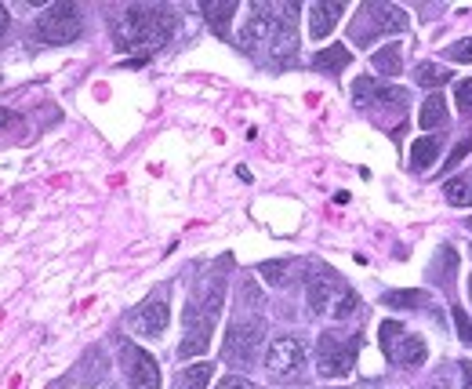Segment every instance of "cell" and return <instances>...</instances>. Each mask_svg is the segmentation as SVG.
I'll return each instance as SVG.
<instances>
[{
  "instance_id": "cell-1",
  "label": "cell",
  "mask_w": 472,
  "mask_h": 389,
  "mask_svg": "<svg viewBox=\"0 0 472 389\" xmlns=\"http://www.w3.org/2000/svg\"><path fill=\"white\" fill-rule=\"evenodd\" d=\"M222 302H226V288H222V284H211L200 299H193V302L186 306V335H182V343H179V357H182V361L208 353L211 335H215V321H219V313H222Z\"/></svg>"
},
{
  "instance_id": "cell-2",
  "label": "cell",
  "mask_w": 472,
  "mask_h": 389,
  "mask_svg": "<svg viewBox=\"0 0 472 389\" xmlns=\"http://www.w3.org/2000/svg\"><path fill=\"white\" fill-rule=\"evenodd\" d=\"M179 18L168 7H131L124 15V44L139 51H153L171 40Z\"/></svg>"
},
{
  "instance_id": "cell-3",
  "label": "cell",
  "mask_w": 472,
  "mask_h": 389,
  "mask_svg": "<svg viewBox=\"0 0 472 389\" xmlns=\"http://www.w3.org/2000/svg\"><path fill=\"white\" fill-rule=\"evenodd\" d=\"M262 343H265V321L262 317H240L230 324V332H226V343H222V357L230 361V364H251L254 361V353L262 350Z\"/></svg>"
},
{
  "instance_id": "cell-4",
  "label": "cell",
  "mask_w": 472,
  "mask_h": 389,
  "mask_svg": "<svg viewBox=\"0 0 472 389\" xmlns=\"http://www.w3.org/2000/svg\"><path fill=\"white\" fill-rule=\"evenodd\" d=\"M33 29H36V40H44V44H69V40L80 36L84 22H80L77 4L58 0V4H51L47 11H40V18H36Z\"/></svg>"
},
{
  "instance_id": "cell-5",
  "label": "cell",
  "mask_w": 472,
  "mask_h": 389,
  "mask_svg": "<svg viewBox=\"0 0 472 389\" xmlns=\"http://www.w3.org/2000/svg\"><path fill=\"white\" fill-rule=\"evenodd\" d=\"M360 335L353 339H338L334 332H323L320 335V350H316V368L323 379H345L356 364V350H360Z\"/></svg>"
},
{
  "instance_id": "cell-6",
  "label": "cell",
  "mask_w": 472,
  "mask_h": 389,
  "mask_svg": "<svg viewBox=\"0 0 472 389\" xmlns=\"http://www.w3.org/2000/svg\"><path fill=\"white\" fill-rule=\"evenodd\" d=\"M276 26H280V7H276V4L258 0V4H251V7H247L243 29H240V44H243L247 51H258L262 44H269V40H272Z\"/></svg>"
},
{
  "instance_id": "cell-7",
  "label": "cell",
  "mask_w": 472,
  "mask_h": 389,
  "mask_svg": "<svg viewBox=\"0 0 472 389\" xmlns=\"http://www.w3.org/2000/svg\"><path fill=\"white\" fill-rule=\"evenodd\" d=\"M168 321H171L168 288H160L157 295H149V299H146V302L128 317L131 332H135V335H142V339H160V335L168 332Z\"/></svg>"
},
{
  "instance_id": "cell-8",
  "label": "cell",
  "mask_w": 472,
  "mask_h": 389,
  "mask_svg": "<svg viewBox=\"0 0 472 389\" xmlns=\"http://www.w3.org/2000/svg\"><path fill=\"white\" fill-rule=\"evenodd\" d=\"M302 368H305V346H302V339H294V335L272 339V346L265 350V372L272 379H294Z\"/></svg>"
},
{
  "instance_id": "cell-9",
  "label": "cell",
  "mask_w": 472,
  "mask_h": 389,
  "mask_svg": "<svg viewBox=\"0 0 472 389\" xmlns=\"http://www.w3.org/2000/svg\"><path fill=\"white\" fill-rule=\"evenodd\" d=\"M120 368L131 389H160V364L135 343L120 346Z\"/></svg>"
},
{
  "instance_id": "cell-10",
  "label": "cell",
  "mask_w": 472,
  "mask_h": 389,
  "mask_svg": "<svg viewBox=\"0 0 472 389\" xmlns=\"http://www.w3.org/2000/svg\"><path fill=\"white\" fill-rule=\"evenodd\" d=\"M269 55L276 66H287L298 55V4H280V26L269 40Z\"/></svg>"
},
{
  "instance_id": "cell-11",
  "label": "cell",
  "mask_w": 472,
  "mask_h": 389,
  "mask_svg": "<svg viewBox=\"0 0 472 389\" xmlns=\"http://www.w3.org/2000/svg\"><path fill=\"white\" fill-rule=\"evenodd\" d=\"M353 102L356 106H407V91L404 87H382L375 77H356L353 84Z\"/></svg>"
},
{
  "instance_id": "cell-12",
  "label": "cell",
  "mask_w": 472,
  "mask_h": 389,
  "mask_svg": "<svg viewBox=\"0 0 472 389\" xmlns=\"http://www.w3.org/2000/svg\"><path fill=\"white\" fill-rule=\"evenodd\" d=\"M338 277L334 273H327V270H320L313 281H309V292H305V302H309V313H327L331 310V302H338Z\"/></svg>"
},
{
  "instance_id": "cell-13",
  "label": "cell",
  "mask_w": 472,
  "mask_h": 389,
  "mask_svg": "<svg viewBox=\"0 0 472 389\" xmlns=\"http://www.w3.org/2000/svg\"><path fill=\"white\" fill-rule=\"evenodd\" d=\"M342 15H345V4H342V0H316V4L309 7V36H313V40H323V36L338 26Z\"/></svg>"
},
{
  "instance_id": "cell-14",
  "label": "cell",
  "mask_w": 472,
  "mask_h": 389,
  "mask_svg": "<svg viewBox=\"0 0 472 389\" xmlns=\"http://www.w3.org/2000/svg\"><path fill=\"white\" fill-rule=\"evenodd\" d=\"M367 11L375 18L378 33H404L407 29V11L393 7V4H367Z\"/></svg>"
},
{
  "instance_id": "cell-15",
  "label": "cell",
  "mask_w": 472,
  "mask_h": 389,
  "mask_svg": "<svg viewBox=\"0 0 472 389\" xmlns=\"http://www.w3.org/2000/svg\"><path fill=\"white\" fill-rule=\"evenodd\" d=\"M440 138L436 135H422L415 146H411V168L415 171H422V168H433L436 164V157H440Z\"/></svg>"
},
{
  "instance_id": "cell-16",
  "label": "cell",
  "mask_w": 472,
  "mask_h": 389,
  "mask_svg": "<svg viewBox=\"0 0 472 389\" xmlns=\"http://www.w3.org/2000/svg\"><path fill=\"white\" fill-rule=\"evenodd\" d=\"M236 15V0H204V18L211 22L215 33H230V18Z\"/></svg>"
},
{
  "instance_id": "cell-17",
  "label": "cell",
  "mask_w": 472,
  "mask_h": 389,
  "mask_svg": "<svg viewBox=\"0 0 472 389\" xmlns=\"http://www.w3.org/2000/svg\"><path fill=\"white\" fill-rule=\"evenodd\" d=\"M211 375H215V364H193V368H182L175 375V386L171 389H208L211 386Z\"/></svg>"
},
{
  "instance_id": "cell-18",
  "label": "cell",
  "mask_w": 472,
  "mask_h": 389,
  "mask_svg": "<svg viewBox=\"0 0 472 389\" xmlns=\"http://www.w3.org/2000/svg\"><path fill=\"white\" fill-rule=\"evenodd\" d=\"M345 66H349V47L345 44H331L313 58V69H320V73H342Z\"/></svg>"
},
{
  "instance_id": "cell-19",
  "label": "cell",
  "mask_w": 472,
  "mask_h": 389,
  "mask_svg": "<svg viewBox=\"0 0 472 389\" xmlns=\"http://www.w3.org/2000/svg\"><path fill=\"white\" fill-rule=\"evenodd\" d=\"M349 36H353V44H360V47H371L382 33H378V26H375V18H371V11H367V4L360 7V15L353 18V29H349Z\"/></svg>"
},
{
  "instance_id": "cell-20",
  "label": "cell",
  "mask_w": 472,
  "mask_h": 389,
  "mask_svg": "<svg viewBox=\"0 0 472 389\" xmlns=\"http://www.w3.org/2000/svg\"><path fill=\"white\" fill-rule=\"evenodd\" d=\"M418 124H422V128H444V124H447V102H444V95L433 91V95L422 102Z\"/></svg>"
},
{
  "instance_id": "cell-21",
  "label": "cell",
  "mask_w": 472,
  "mask_h": 389,
  "mask_svg": "<svg viewBox=\"0 0 472 389\" xmlns=\"http://www.w3.org/2000/svg\"><path fill=\"white\" fill-rule=\"evenodd\" d=\"M371 62H375V69H378V73H385V77H396V73L404 69V55H400V44H385V47H378Z\"/></svg>"
},
{
  "instance_id": "cell-22",
  "label": "cell",
  "mask_w": 472,
  "mask_h": 389,
  "mask_svg": "<svg viewBox=\"0 0 472 389\" xmlns=\"http://www.w3.org/2000/svg\"><path fill=\"white\" fill-rule=\"evenodd\" d=\"M415 80H418V87H444L451 80V69L440 66V62H422L415 69Z\"/></svg>"
},
{
  "instance_id": "cell-23",
  "label": "cell",
  "mask_w": 472,
  "mask_h": 389,
  "mask_svg": "<svg viewBox=\"0 0 472 389\" xmlns=\"http://www.w3.org/2000/svg\"><path fill=\"white\" fill-rule=\"evenodd\" d=\"M393 361H400V364H407V368L422 364V361H426V339H418V335H407V339L396 346Z\"/></svg>"
},
{
  "instance_id": "cell-24",
  "label": "cell",
  "mask_w": 472,
  "mask_h": 389,
  "mask_svg": "<svg viewBox=\"0 0 472 389\" xmlns=\"http://www.w3.org/2000/svg\"><path fill=\"white\" fill-rule=\"evenodd\" d=\"M444 193H447V200H451L455 208H469L472 204V171L455 175V179L444 186Z\"/></svg>"
},
{
  "instance_id": "cell-25",
  "label": "cell",
  "mask_w": 472,
  "mask_h": 389,
  "mask_svg": "<svg viewBox=\"0 0 472 389\" xmlns=\"http://www.w3.org/2000/svg\"><path fill=\"white\" fill-rule=\"evenodd\" d=\"M382 302H385L389 310H418V306L426 302V295H422V292H389Z\"/></svg>"
},
{
  "instance_id": "cell-26",
  "label": "cell",
  "mask_w": 472,
  "mask_h": 389,
  "mask_svg": "<svg viewBox=\"0 0 472 389\" xmlns=\"http://www.w3.org/2000/svg\"><path fill=\"white\" fill-rule=\"evenodd\" d=\"M400 339H404V324H400V321H385V324H382V350H385V357L396 353Z\"/></svg>"
},
{
  "instance_id": "cell-27",
  "label": "cell",
  "mask_w": 472,
  "mask_h": 389,
  "mask_svg": "<svg viewBox=\"0 0 472 389\" xmlns=\"http://www.w3.org/2000/svg\"><path fill=\"white\" fill-rule=\"evenodd\" d=\"M356 310H360V295H356V292H342L338 302H334V317H338V321H349Z\"/></svg>"
},
{
  "instance_id": "cell-28",
  "label": "cell",
  "mask_w": 472,
  "mask_h": 389,
  "mask_svg": "<svg viewBox=\"0 0 472 389\" xmlns=\"http://www.w3.org/2000/svg\"><path fill=\"white\" fill-rule=\"evenodd\" d=\"M455 106H458V113H472V80H458L455 84Z\"/></svg>"
},
{
  "instance_id": "cell-29",
  "label": "cell",
  "mask_w": 472,
  "mask_h": 389,
  "mask_svg": "<svg viewBox=\"0 0 472 389\" xmlns=\"http://www.w3.org/2000/svg\"><path fill=\"white\" fill-rule=\"evenodd\" d=\"M287 270H291V262H262V277L269 284H283L287 281Z\"/></svg>"
},
{
  "instance_id": "cell-30",
  "label": "cell",
  "mask_w": 472,
  "mask_h": 389,
  "mask_svg": "<svg viewBox=\"0 0 472 389\" xmlns=\"http://www.w3.org/2000/svg\"><path fill=\"white\" fill-rule=\"evenodd\" d=\"M447 58H455V62H462V66H466V62H472V36H469V40H458V44L447 51Z\"/></svg>"
},
{
  "instance_id": "cell-31",
  "label": "cell",
  "mask_w": 472,
  "mask_h": 389,
  "mask_svg": "<svg viewBox=\"0 0 472 389\" xmlns=\"http://www.w3.org/2000/svg\"><path fill=\"white\" fill-rule=\"evenodd\" d=\"M455 324H458V332H462V339L472 346V321L462 313V310H455Z\"/></svg>"
},
{
  "instance_id": "cell-32",
  "label": "cell",
  "mask_w": 472,
  "mask_h": 389,
  "mask_svg": "<svg viewBox=\"0 0 472 389\" xmlns=\"http://www.w3.org/2000/svg\"><path fill=\"white\" fill-rule=\"evenodd\" d=\"M469 149H472V131L466 135V138H462V142H458V146H455V153H451V168H455V164H458L466 153H469Z\"/></svg>"
},
{
  "instance_id": "cell-33",
  "label": "cell",
  "mask_w": 472,
  "mask_h": 389,
  "mask_svg": "<svg viewBox=\"0 0 472 389\" xmlns=\"http://www.w3.org/2000/svg\"><path fill=\"white\" fill-rule=\"evenodd\" d=\"M215 389H254V386H251L247 379H240V375H226Z\"/></svg>"
},
{
  "instance_id": "cell-34",
  "label": "cell",
  "mask_w": 472,
  "mask_h": 389,
  "mask_svg": "<svg viewBox=\"0 0 472 389\" xmlns=\"http://www.w3.org/2000/svg\"><path fill=\"white\" fill-rule=\"evenodd\" d=\"M7 22H11V18H7V7L0 4V36H4V29H7Z\"/></svg>"
},
{
  "instance_id": "cell-35",
  "label": "cell",
  "mask_w": 472,
  "mask_h": 389,
  "mask_svg": "<svg viewBox=\"0 0 472 389\" xmlns=\"http://www.w3.org/2000/svg\"><path fill=\"white\" fill-rule=\"evenodd\" d=\"M462 375H466V379H462L466 389H472V364H462Z\"/></svg>"
},
{
  "instance_id": "cell-36",
  "label": "cell",
  "mask_w": 472,
  "mask_h": 389,
  "mask_svg": "<svg viewBox=\"0 0 472 389\" xmlns=\"http://www.w3.org/2000/svg\"><path fill=\"white\" fill-rule=\"evenodd\" d=\"M11 117H15V113H7V109H0V128H7V124H11Z\"/></svg>"
},
{
  "instance_id": "cell-37",
  "label": "cell",
  "mask_w": 472,
  "mask_h": 389,
  "mask_svg": "<svg viewBox=\"0 0 472 389\" xmlns=\"http://www.w3.org/2000/svg\"><path fill=\"white\" fill-rule=\"evenodd\" d=\"M469 299H472V277H469Z\"/></svg>"
},
{
  "instance_id": "cell-38",
  "label": "cell",
  "mask_w": 472,
  "mask_h": 389,
  "mask_svg": "<svg viewBox=\"0 0 472 389\" xmlns=\"http://www.w3.org/2000/svg\"><path fill=\"white\" fill-rule=\"evenodd\" d=\"M466 226H469V230H472V215H469V222H466Z\"/></svg>"
},
{
  "instance_id": "cell-39",
  "label": "cell",
  "mask_w": 472,
  "mask_h": 389,
  "mask_svg": "<svg viewBox=\"0 0 472 389\" xmlns=\"http://www.w3.org/2000/svg\"><path fill=\"white\" fill-rule=\"evenodd\" d=\"M469 255H472V248H469Z\"/></svg>"
}]
</instances>
